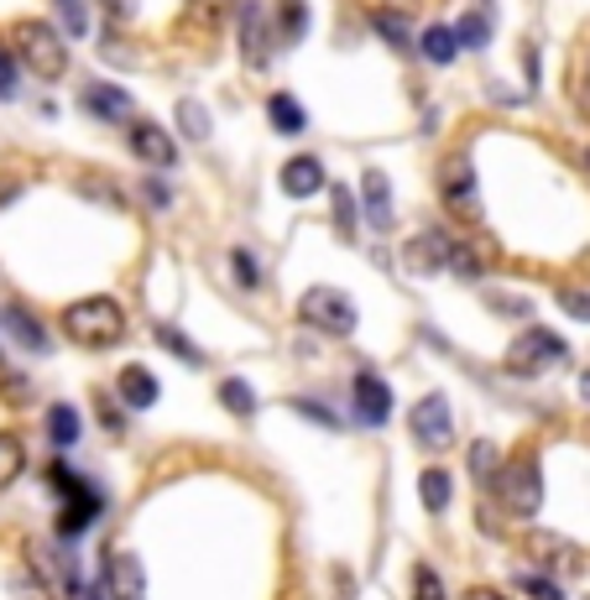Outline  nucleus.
Returning a JSON list of instances; mask_svg holds the SVG:
<instances>
[{
	"mask_svg": "<svg viewBox=\"0 0 590 600\" xmlns=\"http://www.w3.org/2000/svg\"><path fill=\"white\" fill-rule=\"evenodd\" d=\"M491 491H497V501H502L512 517H533L543 507V476H539V464L528 460V454H522V460H512V464H502Z\"/></svg>",
	"mask_w": 590,
	"mask_h": 600,
	"instance_id": "obj_3",
	"label": "nucleus"
},
{
	"mask_svg": "<svg viewBox=\"0 0 590 600\" xmlns=\"http://www.w3.org/2000/svg\"><path fill=\"white\" fill-rule=\"evenodd\" d=\"M63 334L84 350H104L126 334V313L116 298H84V303H69L63 309Z\"/></svg>",
	"mask_w": 590,
	"mask_h": 600,
	"instance_id": "obj_1",
	"label": "nucleus"
},
{
	"mask_svg": "<svg viewBox=\"0 0 590 600\" xmlns=\"http://www.w3.org/2000/svg\"><path fill=\"white\" fill-rule=\"evenodd\" d=\"M94 517H100V497H94L84 480H79V486L69 491V507H63V517H58V538H79V532H84Z\"/></svg>",
	"mask_w": 590,
	"mask_h": 600,
	"instance_id": "obj_14",
	"label": "nucleus"
},
{
	"mask_svg": "<svg viewBox=\"0 0 590 600\" xmlns=\"http://www.w3.org/2000/svg\"><path fill=\"white\" fill-rule=\"evenodd\" d=\"M450 272H460L466 282H476V277H481V251H476L470 240H454V251H450Z\"/></svg>",
	"mask_w": 590,
	"mask_h": 600,
	"instance_id": "obj_32",
	"label": "nucleus"
},
{
	"mask_svg": "<svg viewBox=\"0 0 590 600\" xmlns=\"http://www.w3.org/2000/svg\"><path fill=\"white\" fill-rule=\"evenodd\" d=\"M497 313H512V319H528V298H507V292H491L487 298Z\"/></svg>",
	"mask_w": 590,
	"mask_h": 600,
	"instance_id": "obj_40",
	"label": "nucleus"
},
{
	"mask_svg": "<svg viewBox=\"0 0 590 600\" xmlns=\"http://www.w3.org/2000/svg\"><path fill=\"white\" fill-rule=\"evenodd\" d=\"M104 596L110 600H141L147 596L137 553H110V559H104Z\"/></svg>",
	"mask_w": 590,
	"mask_h": 600,
	"instance_id": "obj_11",
	"label": "nucleus"
},
{
	"mask_svg": "<svg viewBox=\"0 0 590 600\" xmlns=\"http://www.w3.org/2000/svg\"><path fill=\"white\" fill-rule=\"evenodd\" d=\"M413 600H444V584H439V574L429 564L413 574Z\"/></svg>",
	"mask_w": 590,
	"mask_h": 600,
	"instance_id": "obj_37",
	"label": "nucleus"
},
{
	"mask_svg": "<svg viewBox=\"0 0 590 600\" xmlns=\"http://www.w3.org/2000/svg\"><path fill=\"white\" fill-rule=\"evenodd\" d=\"M293 408L303 412V418H313V423H334V418H330L324 408H319V402H293Z\"/></svg>",
	"mask_w": 590,
	"mask_h": 600,
	"instance_id": "obj_44",
	"label": "nucleus"
},
{
	"mask_svg": "<svg viewBox=\"0 0 590 600\" xmlns=\"http://www.w3.org/2000/svg\"><path fill=\"white\" fill-rule=\"evenodd\" d=\"M141 193H147V204H152V209H168V204H173V193L162 189L157 178H152V183H147V189H141Z\"/></svg>",
	"mask_w": 590,
	"mask_h": 600,
	"instance_id": "obj_43",
	"label": "nucleus"
},
{
	"mask_svg": "<svg viewBox=\"0 0 590 600\" xmlns=\"http://www.w3.org/2000/svg\"><path fill=\"white\" fill-rule=\"evenodd\" d=\"M559 309L570 313V319H586V324H590V292H580V288H559Z\"/></svg>",
	"mask_w": 590,
	"mask_h": 600,
	"instance_id": "obj_35",
	"label": "nucleus"
},
{
	"mask_svg": "<svg viewBox=\"0 0 590 600\" xmlns=\"http://www.w3.org/2000/svg\"><path fill=\"white\" fill-rule=\"evenodd\" d=\"M564 360H570V344L559 340V334L528 329V334H518L512 350H507V371H512V377H539V371H554Z\"/></svg>",
	"mask_w": 590,
	"mask_h": 600,
	"instance_id": "obj_4",
	"label": "nucleus"
},
{
	"mask_svg": "<svg viewBox=\"0 0 590 600\" xmlns=\"http://www.w3.org/2000/svg\"><path fill=\"white\" fill-rule=\"evenodd\" d=\"M580 397H586V402H590V371H586V377H580Z\"/></svg>",
	"mask_w": 590,
	"mask_h": 600,
	"instance_id": "obj_47",
	"label": "nucleus"
},
{
	"mask_svg": "<svg viewBox=\"0 0 590 600\" xmlns=\"http://www.w3.org/2000/svg\"><path fill=\"white\" fill-rule=\"evenodd\" d=\"M330 220H334V230H340V240H356V199H350L346 189H334Z\"/></svg>",
	"mask_w": 590,
	"mask_h": 600,
	"instance_id": "obj_30",
	"label": "nucleus"
},
{
	"mask_svg": "<svg viewBox=\"0 0 590 600\" xmlns=\"http://www.w3.org/2000/svg\"><path fill=\"white\" fill-rule=\"evenodd\" d=\"M408 423H413V439H418L423 449H450L454 423H450V402H444L439 392L423 397V402L413 408V418H408Z\"/></svg>",
	"mask_w": 590,
	"mask_h": 600,
	"instance_id": "obj_7",
	"label": "nucleus"
},
{
	"mask_svg": "<svg viewBox=\"0 0 590 600\" xmlns=\"http://www.w3.org/2000/svg\"><path fill=\"white\" fill-rule=\"evenodd\" d=\"M241 52L251 69H267V58H272V27H267V11L257 0L241 6Z\"/></svg>",
	"mask_w": 590,
	"mask_h": 600,
	"instance_id": "obj_10",
	"label": "nucleus"
},
{
	"mask_svg": "<svg viewBox=\"0 0 590 600\" xmlns=\"http://www.w3.org/2000/svg\"><path fill=\"white\" fill-rule=\"evenodd\" d=\"M533 549L543 553V564L554 569V574H580V569H586V553L574 549V543H564L559 532H539V538H533Z\"/></svg>",
	"mask_w": 590,
	"mask_h": 600,
	"instance_id": "obj_16",
	"label": "nucleus"
},
{
	"mask_svg": "<svg viewBox=\"0 0 590 600\" xmlns=\"http://www.w3.org/2000/svg\"><path fill=\"white\" fill-rule=\"evenodd\" d=\"M439 199H444V209H450V214H460V220H476V214H481L476 168H470L466 152L444 157V168H439Z\"/></svg>",
	"mask_w": 590,
	"mask_h": 600,
	"instance_id": "obj_6",
	"label": "nucleus"
},
{
	"mask_svg": "<svg viewBox=\"0 0 590 600\" xmlns=\"http://www.w3.org/2000/svg\"><path fill=\"white\" fill-rule=\"evenodd\" d=\"M21 470H27V449H21V439L17 433H0V491H6Z\"/></svg>",
	"mask_w": 590,
	"mask_h": 600,
	"instance_id": "obj_25",
	"label": "nucleus"
},
{
	"mask_svg": "<svg viewBox=\"0 0 590 600\" xmlns=\"http://www.w3.org/2000/svg\"><path fill=\"white\" fill-rule=\"evenodd\" d=\"M73 600H100L94 590H84V584H73Z\"/></svg>",
	"mask_w": 590,
	"mask_h": 600,
	"instance_id": "obj_46",
	"label": "nucleus"
},
{
	"mask_svg": "<svg viewBox=\"0 0 590 600\" xmlns=\"http://www.w3.org/2000/svg\"><path fill=\"white\" fill-rule=\"evenodd\" d=\"M220 402H226L236 418H251V412H257V392H251L246 381H236V377L220 381Z\"/></svg>",
	"mask_w": 590,
	"mask_h": 600,
	"instance_id": "obj_27",
	"label": "nucleus"
},
{
	"mask_svg": "<svg viewBox=\"0 0 590 600\" xmlns=\"http://www.w3.org/2000/svg\"><path fill=\"white\" fill-rule=\"evenodd\" d=\"M121 402L126 408H152L157 402V381L147 366H126L121 371Z\"/></svg>",
	"mask_w": 590,
	"mask_h": 600,
	"instance_id": "obj_19",
	"label": "nucleus"
},
{
	"mask_svg": "<svg viewBox=\"0 0 590 600\" xmlns=\"http://www.w3.org/2000/svg\"><path fill=\"white\" fill-rule=\"evenodd\" d=\"M361 199H366V214H371V224H377V230H387V224H392V183H387L382 168H366Z\"/></svg>",
	"mask_w": 590,
	"mask_h": 600,
	"instance_id": "obj_15",
	"label": "nucleus"
},
{
	"mask_svg": "<svg viewBox=\"0 0 590 600\" xmlns=\"http://www.w3.org/2000/svg\"><path fill=\"white\" fill-rule=\"evenodd\" d=\"M377 32H382L387 42H392V48H402V42H408V32H402V21H392V17H377Z\"/></svg>",
	"mask_w": 590,
	"mask_h": 600,
	"instance_id": "obj_41",
	"label": "nucleus"
},
{
	"mask_svg": "<svg viewBox=\"0 0 590 600\" xmlns=\"http://www.w3.org/2000/svg\"><path fill=\"white\" fill-rule=\"evenodd\" d=\"M230 0H183V27H193V32H214L220 21H226Z\"/></svg>",
	"mask_w": 590,
	"mask_h": 600,
	"instance_id": "obj_22",
	"label": "nucleus"
},
{
	"mask_svg": "<svg viewBox=\"0 0 590 600\" xmlns=\"http://www.w3.org/2000/svg\"><path fill=\"white\" fill-rule=\"evenodd\" d=\"M298 319H303L309 329H319V334H334V340L356 334V303H350L346 292H334V288L303 292V303H298Z\"/></svg>",
	"mask_w": 590,
	"mask_h": 600,
	"instance_id": "obj_5",
	"label": "nucleus"
},
{
	"mask_svg": "<svg viewBox=\"0 0 590 600\" xmlns=\"http://www.w3.org/2000/svg\"><path fill=\"white\" fill-rule=\"evenodd\" d=\"M450 251H454V240L444 236V230H423V236L413 240L408 261H413V267H450Z\"/></svg>",
	"mask_w": 590,
	"mask_h": 600,
	"instance_id": "obj_18",
	"label": "nucleus"
},
{
	"mask_svg": "<svg viewBox=\"0 0 590 600\" xmlns=\"http://www.w3.org/2000/svg\"><path fill=\"white\" fill-rule=\"evenodd\" d=\"M17 42L21 63L37 73V79H63L69 73V48H63V32H52L48 21H17Z\"/></svg>",
	"mask_w": 590,
	"mask_h": 600,
	"instance_id": "obj_2",
	"label": "nucleus"
},
{
	"mask_svg": "<svg viewBox=\"0 0 590 600\" xmlns=\"http://www.w3.org/2000/svg\"><path fill=\"white\" fill-rule=\"evenodd\" d=\"M178 126H183V137L189 141H209V116L199 100H183L178 104Z\"/></svg>",
	"mask_w": 590,
	"mask_h": 600,
	"instance_id": "obj_29",
	"label": "nucleus"
},
{
	"mask_svg": "<svg viewBox=\"0 0 590 600\" xmlns=\"http://www.w3.org/2000/svg\"><path fill=\"white\" fill-rule=\"evenodd\" d=\"M356 418L371 423V429H382L387 418H392V387L377 371H361L356 377Z\"/></svg>",
	"mask_w": 590,
	"mask_h": 600,
	"instance_id": "obj_9",
	"label": "nucleus"
},
{
	"mask_svg": "<svg viewBox=\"0 0 590 600\" xmlns=\"http://www.w3.org/2000/svg\"><path fill=\"white\" fill-rule=\"evenodd\" d=\"M0 319H6V329H11V334H17V340L27 344V350H32V356H48V350H52L48 329L37 324V319H32V313H27V309H21V303H11V309L0 313Z\"/></svg>",
	"mask_w": 590,
	"mask_h": 600,
	"instance_id": "obj_17",
	"label": "nucleus"
},
{
	"mask_svg": "<svg viewBox=\"0 0 590 600\" xmlns=\"http://www.w3.org/2000/svg\"><path fill=\"white\" fill-rule=\"evenodd\" d=\"M418 48H423L429 63L444 69V63H454V52H460V37H454V27H423V32H418Z\"/></svg>",
	"mask_w": 590,
	"mask_h": 600,
	"instance_id": "obj_20",
	"label": "nucleus"
},
{
	"mask_svg": "<svg viewBox=\"0 0 590 600\" xmlns=\"http://www.w3.org/2000/svg\"><path fill=\"white\" fill-rule=\"evenodd\" d=\"M79 104H84L94 120H104V126H121L137 104H131V94L126 89H116V84H104V79H89L84 89H79Z\"/></svg>",
	"mask_w": 590,
	"mask_h": 600,
	"instance_id": "obj_8",
	"label": "nucleus"
},
{
	"mask_svg": "<svg viewBox=\"0 0 590 600\" xmlns=\"http://www.w3.org/2000/svg\"><path fill=\"white\" fill-rule=\"evenodd\" d=\"M17 94V58L0 48V100H11Z\"/></svg>",
	"mask_w": 590,
	"mask_h": 600,
	"instance_id": "obj_39",
	"label": "nucleus"
},
{
	"mask_svg": "<svg viewBox=\"0 0 590 600\" xmlns=\"http://www.w3.org/2000/svg\"><path fill=\"white\" fill-rule=\"evenodd\" d=\"M267 116H272V131H282V137H293V131L309 126V116H303V104H298L293 94H272V100H267Z\"/></svg>",
	"mask_w": 590,
	"mask_h": 600,
	"instance_id": "obj_21",
	"label": "nucleus"
},
{
	"mask_svg": "<svg viewBox=\"0 0 590 600\" xmlns=\"http://www.w3.org/2000/svg\"><path fill=\"white\" fill-rule=\"evenodd\" d=\"M418 491H423V507H429V512H444V507H450V476H444V470H423Z\"/></svg>",
	"mask_w": 590,
	"mask_h": 600,
	"instance_id": "obj_26",
	"label": "nucleus"
},
{
	"mask_svg": "<svg viewBox=\"0 0 590 600\" xmlns=\"http://www.w3.org/2000/svg\"><path fill=\"white\" fill-rule=\"evenodd\" d=\"M157 344H162V350H173L183 366H204V350H199V344H193L183 329H173V324H157Z\"/></svg>",
	"mask_w": 590,
	"mask_h": 600,
	"instance_id": "obj_24",
	"label": "nucleus"
},
{
	"mask_svg": "<svg viewBox=\"0 0 590 600\" xmlns=\"http://www.w3.org/2000/svg\"><path fill=\"white\" fill-rule=\"evenodd\" d=\"M518 584H522V590H528L533 600H559V584H554V580H543L539 569H528V574H518Z\"/></svg>",
	"mask_w": 590,
	"mask_h": 600,
	"instance_id": "obj_36",
	"label": "nucleus"
},
{
	"mask_svg": "<svg viewBox=\"0 0 590 600\" xmlns=\"http://www.w3.org/2000/svg\"><path fill=\"white\" fill-rule=\"evenodd\" d=\"M131 152L147 162V168H173L178 162V147L168 137V126H152V120H137L131 126Z\"/></svg>",
	"mask_w": 590,
	"mask_h": 600,
	"instance_id": "obj_12",
	"label": "nucleus"
},
{
	"mask_svg": "<svg viewBox=\"0 0 590 600\" xmlns=\"http://www.w3.org/2000/svg\"><path fill=\"white\" fill-rule=\"evenodd\" d=\"M319 189H324L319 157H288V162H282V193H288V199H313Z\"/></svg>",
	"mask_w": 590,
	"mask_h": 600,
	"instance_id": "obj_13",
	"label": "nucleus"
},
{
	"mask_svg": "<svg viewBox=\"0 0 590 600\" xmlns=\"http://www.w3.org/2000/svg\"><path fill=\"white\" fill-rule=\"evenodd\" d=\"M466 600H507L502 590H487V584H481V590H466Z\"/></svg>",
	"mask_w": 590,
	"mask_h": 600,
	"instance_id": "obj_45",
	"label": "nucleus"
},
{
	"mask_svg": "<svg viewBox=\"0 0 590 600\" xmlns=\"http://www.w3.org/2000/svg\"><path fill=\"white\" fill-rule=\"evenodd\" d=\"M137 6H141V0H104V11H110L116 21H131V17H137Z\"/></svg>",
	"mask_w": 590,
	"mask_h": 600,
	"instance_id": "obj_42",
	"label": "nucleus"
},
{
	"mask_svg": "<svg viewBox=\"0 0 590 600\" xmlns=\"http://www.w3.org/2000/svg\"><path fill=\"white\" fill-rule=\"evenodd\" d=\"M236 277H241V288H261V267L251 261V251H236Z\"/></svg>",
	"mask_w": 590,
	"mask_h": 600,
	"instance_id": "obj_38",
	"label": "nucleus"
},
{
	"mask_svg": "<svg viewBox=\"0 0 590 600\" xmlns=\"http://www.w3.org/2000/svg\"><path fill=\"white\" fill-rule=\"evenodd\" d=\"M454 37H460V48H487V17L481 11H470V17H460V27H454Z\"/></svg>",
	"mask_w": 590,
	"mask_h": 600,
	"instance_id": "obj_33",
	"label": "nucleus"
},
{
	"mask_svg": "<svg viewBox=\"0 0 590 600\" xmlns=\"http://www.w3.org/2000/svg\"><path fill=\"white\" fill-rule=\"evenodd\" d=\"M48 433H52V444H58V449H69L73 439H79V412H73V408H52L48 412Z\"/></svg>",
	"mask_w": 590,
	"mask_h": 600,
	"instance_id": "obj_28",
	"label": "nucleus"
},
{
	"mask_svg": "<svg viewBox=\"0 0 590 600\" xmlns=\"http://www.w3.org/2000/svg\"><path fill=\"white\" fill-rule=\"evenodd\" d=\"M586 172H590V152H586Z\"/></svg>",
	"mask_w": 590,
	"mask_h": 600,
	"instance_id": "obj_48",
	"label": "nucleus"
},
{
	"mask_svg": "<svg viewBox=\"0 0 590 600\" xmlns=\"http://www.w3.org/2000/svg\"><path fill=\"white\" fill-rule=\"evenodd\" d=\"M470 470H476V480H481V486H497V449L476 444V449H470Z\"/></svg>",
	"mask_w": 590,
	"mask_h": 600,
	"instance_id": "obj_34",
	"label": "nucleus"
},
{
	"mask_svg": "<svg viewBox=\"0 0 590 600\" xmlns=\"http://www.w3.org/2000/svg\"><path fill=\"white\" fill-rule=\"evenodd\" d=\"M303 32H309V0H278V37L298 42Z\"/></svg>",
	"mask_w": 590,
	"mask_h": 600,
	"instance_id": "obj_23",
	"label": "nucleus"
},
{
	"mask_svg": "<svg viewBox=\"0 0 590 600\" xmlns=\"http://www.w3.org/2000/svg\"><path fill=\"white\" fill-rule=\"evenodd\" d=\"M52 6H58L63 32H69V37H89V6H84V0H52Z\"/></svg>",
	"mask_w": 590,
	"mask_h": 600,
	"instance_id": "obj_31",
	"label": "nucleus"
}]
</instances>
